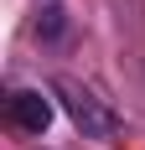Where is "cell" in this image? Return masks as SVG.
Returning <instances> with one entry per match:
<instances>
[{
  "mask_svg": "<svg viewBox=\"0 0 145 150\" xmlns=\"http://www.w3.org/2000/svg\"><path fill=\"white\" fill-rule=\"evenodd\" d=\"M52 93L62 98V109H68V119L83 129V140H114L119 129H124V119H119V109H109L99 98V93L88 88V83H78V78H52Z\"/></svg>",
  "mask_w": 145,
  "mask_h": 150,
  "instance_id": "1",
  "label": "cell"
},
{
  "mask_svg": "<svg viewBox=\"0 0 145 150\" xmlns=\"http://www.w3.org/2000/svg\"><path fill=\"white\" fill-rule=\"evenodd\" d=\"M36 31H42V36H62V11H57V0H47V5H42Z\"/></svg>",
  "mask_w": 145,
  "mask_h": 150,
  "instance_id": "3",
  "label": "cell"
},
{
  "mask_svg": "<svg viewBox=\"0 0 145 150\" xmlns=\"http://www.w3.org/2000/svg\"><path fill=\"white\" fill-rule=\"evenodd\" d=\"M5 119L21 129V135H47V124H52V98L42 88H16L5 98Z\"/></svg>",
  "mask_w": 145,
  "mask_h": 150,
  "instance_id": "2",
  "label": "cell"
}]
</instances>
